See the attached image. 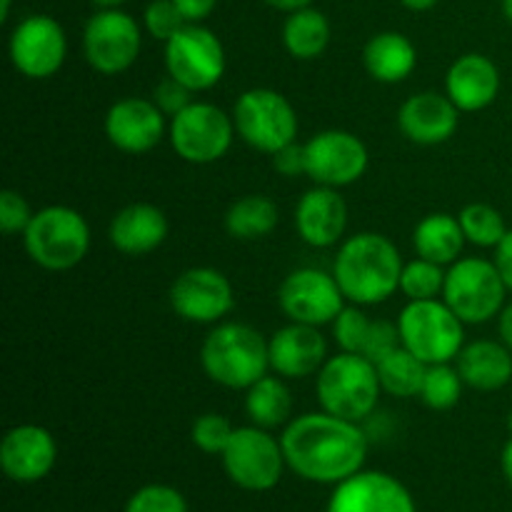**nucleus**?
I'll list each match as a JSON object with an SVG mask.
<instances>
[{
	"mask_svg": "<svg viewBox=\"0 0 512 512\" xmlns=\"http://www.w3.org/2000/svg\"><path fill=\"white\" fill-rule=\"evenodd\" d=\"M495 268H498L500 278H503L505 288L512 290V230L505 233V238L495 245Z\"/></svg>",
	"mask_w": 512,
	"mask_h": 512,
	"instance_id": "nucleus-43",
	"label": "nucleus"
},
{
	"mask_svg": "<svg viewBox=\"0 0 512 512\" xmlns=\"http://www.w3.org/2000/svg\"><path fill=\"white\" fill-rule=\"evenodd\" d=\"M228 478L238 488L250 493H268L280 483L285 470L283 445L268 435V430L250 425V428H235L228 448L220 455Z\"/></svg>",
	"mask_w": 512,
	"mask_h": 512,
	"instance_id": "nucleus-9",
	"label": "nucleus"
},
{
	"mask_svg": "<svg viewBox=\"0 0 512 512\" xmlns=\"http://www.w3.org/2000/svg\"><path fill=\"white\" fill-rule=\"evenodd\" d=\"M403 345L400 340V328L398 325L388 323V320H373V328H370L368 340H365L363 355L370 363L378 365L380 360L388 358L393 350H398Z\"/></svg>",
	"mask_w": 512,
	"mask_h": 512,
	"instance_id": "nucleus-40",
	"label": "nucleus"
},
{
	"mask_svg": "<svg viewBox=\"0 0 512 512\" xmlns=\"http://www.w3.org/2000/svg\"><path fill=\"white\" fill-rule=\"evenodd\" d=\"M125 512H188V500L173 485H145L130 495Z\"/></svg>",
	"mask_w": 512,
	"mask_h": 512,
	"instance_id": "nucleus-35",
	"label": "nucleus"
},
{
	"mask_svg": "<svg viewBox=\"0 0 512 512\" xmlns=\"http://www.w3.org/2000/svg\"><path fill=\"white\" fill-rule=\"evenodd\" d=\"M233 123L240 138L260 153H278L295 143L298 115L283 93L270 88L245 90L233 110Z\"/></svg>",
	"mask_w": 512,
	"mask_h": 512,
	"instance_id": "nucleus-8",
	"label": "nucleus"
},
{
	"mask_svg": "<svg viewBox=\"0 0 512 512\" xmlns=\"http://www.w3.org/2000/svg\"><path fill=\"white\" fill-rule=\"evenodd\" d=\"M68 40L63 25L50 15H30L10 35V60L30 80L58 73L65 63Z\"/></svg>",
	"mask_w": 512,
	"mask_h": 512,
	"instance_id": "nucleus-15",
	"label": "nucleus"
},
{
	"mask_svg": "<svg viewBox=\"0 0 512 512\" xmlns=\"http://www.w3.org/2000/svg\"><path fill=\"white\" fill-rule=\"evenodd\" d=\"M373 320L363 313L360 308H343L338 318L333 320L335 330V343L340 345L343 353L363 355L365 340H368Z\"/></svg>",
	"mask_w": 512,
	"mask_h": 512,
	"instance_id": "nucleus-37",
	"label": "nucleus"
},
{
	"mask_svg": "<svg viewBox=\"0 0 512 512\" xmlns=\"http://www.w3.org/2000/svg\"><path fill=\"white\" fill-rule=\"evenodd\" d=\"M460 395H463V378L455 368H450L448 363L428 365V373H425L423 390H420V398L428 408L433 410H450L458 405Z\"/></svg>",
	"mask_w": 512,
	"mask_h": 512,
	"instance_id": "nucleus-34",
	"label": "nucleus"
},
{
	"mask_svg": "<svg viewBox=\"0 0 512 512\" xmlns=\"http://www.w3.org/2000/svg\"><path fill=\"white\" fill-rule=\"evenodd\" d=\"M500 70L488 55H460L445 75V95L458 105L460 113L483 110L498 98Z\"/></svg>",
	"mask_w": 512,
	"mask_h": 512,
	"instance_id": "nucleus-23",
	"label": "nucleus"
},
{
	"mask_svg": "<svg viewBox=\"0 0 512 512\" xmlns=\"http://www.w3.org/2000/svg\"><path fill=\"white\" fill-rule=\"evenodd\" d=\"M105 135L123 153H150L165 135V115L153 100H118L105 115Z\"/></svg>",
	"mask_w": 512,
	"mask_h": 512,
	"instance_id": "nucleus-19",
	"label": "nucleus"
},
{
	"mask_svg": "<svg viewBox=\"0 0 512 512\" xmlns=\"http://www.w3.org/2000/svg\"><path fill=\"white\" fill-rule=\"evenodd\" d=\"M188 25V20L183 18V13L178 10V5L173 0H153V3L145 8V28L153 35L155 40H163L168 43L178 30H183Z\"/></svg>",
	"mask_w": 512,
	"mask_h": 512,
	"instance_id": "nucleus-38",
	"label": "nucleus"
},
{
	"mask_svg": "<svg viewBox=\"0 0 512 512\" xmlns=\"http://www.w3.org/2000/svg\"><path fill=\"white\" fill-rule=\"evenodd\" d=\"M460 225H463L465 240L478 248H495L508 233L500 210L488 203H470L460 210Z\"/></svg>",
	"mask_w": 512,
	"mask_h": 512,
	"instance_id": "nucleus-32",
	"label": "nucleus"
},
{
	"mask_svg": "<svg viewBox=\"0 0 512 512\" xmlns=\"http://www.w3.org/2000/svg\"><path fill=\"white\" fill-rule=\"evenodd\" d=\"M315 390L325 413L360 423L375 410L383 388L375 363H370L365 355L340 353L325 360L323 368L318 370Z\"/></svg>",
	"mask_w": 512,
	"mask_h": 512,
	"instance_id": "nucleus-4",
	"label": "nucleus"
},
{
	"mask_svg": "<svg viewBox=\"0 0 512 512\" xmlns=\"http://www.w3.org/2000/svg\"><path fill=\"white\" fill-rule=\"evenodd\" d=\"M58 460V445L40 425H15L0 443V468L13 483H38Z\"/></svg>",
	"mask_w": 512,
	"mask_h": 512,
	"instance_id": "nucleus-18",
	"label": "nucleus"
},
{
	"mask_svg": "<svg viewBox=\"0 0 512 512\" xmlns=\"http://www.w3.org/2000/svg\"><path fill=\"white\" fill-rule=\"evenodd\" d=\"M400 3H403L408 10H415V13H423V10L433 8V5L438 3V0H400Z\"/></svg>",
	"mask_w": 512,
	"mask_h": 512,
	"instance_id": "nucleus-48",
	"label": "nucleus"
},
{
	"mask_svg": "<svg viewBox=\"0 0 512 512\" xmlns=\"http://www.w3.org/2000/svg\"><path fill=\"white\" fill-rule=\"evenodd\" d=\"M190 93H193V90L185 88L180 80L170 78V75H168V78L160 80V83L155 85L153 103L158 105L160 110H163V115H170V118H175L180 110H185L190 103H193V100H190Z\"/></svg>",
	"mask_w": 512,
	"mask_h": 512,
	"instance_id": "nucleus-41",
	"label": "nucleus"
},
{
	"mask_svg": "<svg viewBox=\"0 0 512 512\" xmlns=\"http://www.w3.org/2000/svg\"><path fill=\"white\" fill-rule=\"evenodd\" d=\"M270 368L283 378H308L328 360V343L315 325L290 323L270 338Z\"/></svg>",
	"mask_w": 512,
	"mask_h": 512,
	"instance_id": "nucleus-20",
	"label": "nucleus"
},
{
	"mask_svg": "<svg viewBox=\"0 0 512 512\" xmlns=\"http://www.w3.org/2000/svg\"><path fill=\"white\" fill-rule=\"evenodd\" d=\"M368 170V148L348 130H323L305 143V175L325 188H345Z\"/></svg>",
	"mask_w": 512,
	"mask_h": 512,
	"instance_id": "nucleus-13",
	"label": "nucleus"
},
{
	"mask_svg": "<svg viewBox=\"0 0 512 512\" xmlns=\"http://www.w3.org/2000/svg\"><path fill=\"white\" fill-rule=\"evenodd\" d=\"M505 288L493 260L460 258L445 275L443 300L465 325L493 320L505 308Z\"/></svg>",
	"mask_w": 512,
	"mask_h": 512,
	"instance_id": "nucleus-7",
	"label": "nucleus"
},
{
	"mask_svg": "<svg viewBox=\"0 0 512 512\" xmlns=\"http://www.w3.org/2000/svg\"><path fill=\"white\" fill-rule=\"evenodd\" d=\"M30 260L45 270H70L90 250V228L78 210L48 205L38 210L23 233Z\"/></svg>",
	"mask_w": 512,
	"mask_h": 512,
	"instance_id": "nucleus-5",
	"label": "nucleus"
},
{
	"mask_svg": "<svg viewBox=\"0 0 512 512\" xmlns=\"http://www.w3.org/2000/svg\"><path fill=\"white\" fill-rule=\"evenodd\" d=\"M165 68L193 93L210 90L225 73V50L213 30L188 23L165 43Z\"/></svg>",
	"mask_w": 512,
	"mask_h": 512,
	"instance_id": "nucleus-11",
	"label": "nucleus"
},
{
	"mask_svg": "<svg viewBox=\"0 0 512 512\" xmlns=\"http://www.w3.org/2000/svg\"><path fill=\"white\" fill-rule=\"evenodd\" d=\"M348 225V205L335 188L308 190L295 208L298 235L313 248H330L338 243Z\"/></svg>",
	"mask_w": 512,
	"mask_h": 512,
	"instance_id": "nucleus-22",
	"label": "nucleus"
},
{
	"mask_svg": "<svg viewBox=\"0 0 512 512\" xmlns=\"http://www.w3.org/2000/svg\"><path fill=\"white\" fill-rule=\"evenodd\" d=\"M508 428H510V433H512V413H510V418H508Z\"/></svg>",
	"mask_w": 512,
	"mask_h": 512,
	"instance_id": "nucleus-52",
	"label": "nucleus"
},
{
	"mask_svg": "<svg viewBox=\"0 0 512 512\" xmlns=\"http://www.w3.org/2000/svg\"><path fill=\"white\" fill-rule=\"evenodd\" d=\"M235 428L230 425L228 418L218 413H205L195 418L193 428H190V440L198 450L208 455H223L228 448L230 438H233Z\"/></svg>",
	"mask_w": 512,
	"mask_h": 512,
	"instance_id": "nucleus-36",
	"label": "nucleus"
},
{
	"mask_svg": "<svg viewBox=\"0 0 512 512\" xmlns=\"http://www.w3.org/2000/svg\"><path fill=\"white\" fill-rule=\"evenodd\" d=\"M233 118L213 103H190L170 118V145L193 165H208L223 158L233 145Z\"/></svg>",
	"mask_w": 512,
	"mask_h": 512,
	"instance_id": "nucleus-10",
	"label": "nucleus"
},
{
	"mask_svg": "<svg viewBox=\"0 0 512 512\" xmlns=\"http://www.w3.org/2000/svg\"><path fill=\"white\" fill-rule=\"evenodd\" d=\"M140 28L128 13L118 8L98 10L83 33L85 60L100 75H118L128 70L140 55Z\"/></svg>",
	"mask_w": 512,
	"mask_h": 512,
	"instance_id": "nucleus-12",
	"label": "nucleus"
},
{
	"mask_svg": "<svg viewBox=\"0 0 512 512\" xmlns=\"http://www.w3.org/2000/svg\"><path fill=\"white\" fill-rule=\"evenodd\" d=\"M500 335H503V343L512 350V303L505 305L500 313Z\"/></svg>",
	"mask_w": 512,
	"mask_h": 512,
	"instance_id": "nucleus-45",
	"label": "nucleus"
},
{
	"mask_svg": "<svg viewBox=\"0 0 512 512\" xmlns=\"http://www.w3.org/2000/svg\"><path fill=\"white\" fill-rule=\"evenodd\" d=\"M333 275L350 303L378 305L400 290L403 260L385 235L358 233L340 245Z\"/></svg>",
	"mask_w": 512,
	"mask_h": 512,
	"instance_id": "nucleus-2",
	"label": "nucleus"
},
{
	"mask_svg": "<svg viewBox=\"0 0 512 512\" xmlns=\"http://www.w3.org/2000/svg\"><path fill=\"white\" fill-rule=\"evenodd\" d=\"M375 368H378L380 388L385 393L395 395V398H413V395H420L425 373H428V365L418 355L410 353L408 348H403V345L398 350H393L388 358L380 360Z\"/></svg>",
	"mask_w": 512,
	"mask_h": 512,
	"instance_id": "nucleus-31",
	"label": "nucleus"
},
{
	"mask_svg": "<svg viewBox=\"0 0 512 512\" xmlns=\"http://www.w3.org/2000/svg\"><path fill=\"white\" fill-rule=\"evenodd\" d=\"M463 320L448 308V303L435 300H410L398 320L403 348L418 355L425 365L450 363L460 355L465 343Z\"/></svg>",
	"mask_w": 512,
	"mask_h": 512,
	"instance_id": "nucleus-6",
	"label": "nucleus"
},
{
	"mask_svg": "<svg viewBox=\"0 0 512 512\" xmlns=\"http://www.w3.org/2000/svg\"><path fill=\"white\" fill-rule=\"evenodd\" d=\"M325 512H418L410 490L378 470H360L335 485Z\"/></svg>",
	"mask_w": 512,
	"mask_h": 512,
	"instance_id": "nucleus-17",
	"label": "nucleus"
},
{
	"mask_svg": "<svg viewBox=\"0 0 512 512\" xmlns=\"http://www.w3.org/2000/svg\"><path fill=\"white\" fill-rule=\"evenodd\" d=\"M263 3H268L270 8L275 10H285V13H295V10L300 8H308L313 0H263Z\"/></svg>",
	"mask_w": 512,
	"mask_h": 512,
	"instance_id": "nucleus-46",
	"label": "nucleus"
},
{
	"mask_svg": "<svg viewBox=\"0 0 512 512\" xmlns=\"http://www.w3.org/2000/svg\"><path fill=\"white\" fill-rule=\"evenodd\" d=\"M345 295L335 275L315 268L293 270L278 290V303L293 323L325 325L340 315Z\"/></svg>",
	"mask_w": 512,
	"mask_h": 512,
	"instance_id": "nucleus-14",
	"label": "nucleus"
},
{
	"mask_svg": "<svg viewBox=\"0 0 512 512\" xmlns=\"http://www.w3.org/2000/svg\"><path fill=\"white\" fill-rule=\"evenodd\" d=\"M200 363L213 383L230 390H248L268 375L270 350L263 335L250 325L223 323L203 340Z\"/></svg>",
	"mask_w": 512,
	"mask_h": 512,
	"instance_id": "nucleus-3",
	"label": "nucleus"
},
{
	"mask_svg": "<svg viewBox=\"0 0 512 512\" xmlns=\"http://www.w3.org/2000/svg\"><path fill=\"white\" fill-rule=\"evenodd\" d=\"M458 373L465 385L483 393L505 388L512 380V350L495 340H475L460 350Z\"/></svg>",
	"mask_w": 512,
	"mask_h": 512,
	"instance_id": "nucleus-25",
	"label": "nucleus"
},
{
	"mask_svg": "<svg viewBox=\"0 0 512 512\" xmlns=\"http://www.w3.org/2000/svg\"><path fill=\"white\" fill-rule=\"evenodd\" d=\"M245 413L258 428H278L288 423L293 413V398H290L288 385L273 375H263L258 383H253L245 395Z\"/></svg>",
	"mask_w": 512,
	"mask_h": 512,
	"instance_id": "nucleus-29",
	"label": "nucleus"
},
{
	"mask_svg": "<svg viewBox=\"0 0 512 512\" xmlns=\"http://www.w3.org/2000/svg\"><path fill=\"white\" fill-rule=\"evenodd\" d=\"M170 305L188 323H218L235 305L233 285L215 268H190L170 285Z\"/></svg>",
	"mask_w": 512,
	"mask_h": 512,
	"instance_id": "nucleus-16",
	"label": "nucleus"
},
{
	"mask_svg": "<svg viewBox=\"0 0 512 512\" xmlns=\"http://www.w3.org/2000/svg\"><path fill=\"white\" fill-rule=\"evenodd\" d=\"M33 210H30L28 200L23 198L15 190H3L0 193V230L5 235H15V233H25V228L33 220Z\"/></svg>",
	"mask_w": 512,
	"mask_h": 512,
	"instance_id": "nucleus-39",
	"label": "nucleus"
},
{
	"mask_svg": "<svg viewBox=\"0 0 512 512\" xmlns=\"http://www.w3.org/2000/svg\"><path fill=\"white\" fill-rule=\"evenodd\" d=\"M503 13H505V18L512 23V0H503Z\"/></svg>",
	"mask_w": 512,
	"mask_h": 512,
	"instance_id": "nucleus-51",
	"label": "nucleus"
},
{
	"mask_svg": "<svg viewBox=\"0 0 512 512\" xmlns=\"http://www.w3.org/2000/svg\"><path fill=\"white\" fill-rule=\"evenodd\" d=\"M285 463L308 483L338 485L360 473L368 458V438L358 423L330 413H308L283 430Z\"/></svg>",
	"mask_w": 512,
	"mask_h": 512,
	"instance_id": "nucleus-1",
	"label": "nucleus"
},
{
	"mask_svg": "<svg viewBox=\"0 0 512 512\" xmlns=\"http://www.w3.org/2000/svg\"><path fill=\"white\" fill-rule=\"evenodd\" d=\"M173 3L178 5V10L188 23H203L215 10L218 0H173Z\"/></svg>",
	"mask_w": 512,
	"mask_h": 512,
	"instance_id": "nucleus-44",
	"label": "nucleus"
},
{
	"mask_svg": "<svg viewBox=\"0 0 512 512\" xmlns=\"http://www.w3.org/2000/svg\"><path fill=\"white\" fill-rule=\"evenodd\" d=\"M278 205L265 195H245L225 213V230L238 240L268 238L278 225Z\"/></svg>",
	"mask_w": 512,
	"mask_h": 512,
	"instance_id": "nucleus-30",
	"label": "nucleus"
},
{
	"mask_svg": "<svg viewBox=\"0 0 512 512\" xmlns=\"http://www.w3.org/2000/svg\"><path fill=\"white\" fill-rule=\"evenodd\" d=\"M500 468H503L505 480H508L510 488H512V435H510L508 443H505L503 455H500Z\"/></svg>",
	"mask_w": 512,
	"mask_h": 512,
	"instance_id": "nucleus-47",
	"label": "nucleus"
},
{
	"mask_svg": "<svg viewBox=\"0 0 512 512\" xmlns=\"http://www.w3.org/2000/svg\"><path fill=\"white\" fill-rule=\"evenodd\" d=\"M445 270L443 265L433 263V260H410L403 265V275H400V290L408 300H435L445 288Z\"/></svg>",
	"mask_w": 512,
	"mask_h": 512,
	"instance_id": "nucleus-33",
	"label": "nucleus"
},
{
	"mask_svg": "<svg viewBox=\"0 0 512 512\" xmlns=\"http://www.w3.org/2000/svg\"><path fill=\"white\" fill-rule=\"evenodd\" d=\"M283 43L298 60H315L330 43V23L320 10L300 8L288 15L283 25Z\"/></svg>",
	"mask_w": 512,
	"mask_h": 512,
	"instance_id": "nucleus-28",
	"label": "nucleus"
},
{
	"mask_svg": "<svg viewBox=\"0 0 512 512\" xmlns=\"http://www.w3.org/2000/svg\"><path fill=\"white\" fill-rule=\"evenodd\" d=\"M460 110L448 95L418 93L403 103L398 125L408 140L418 145H440L458 130Z\"/></svg>",
	"mask_w": 512,
	"mask_h": 512,
	"instance_id": "nucleus-21",
	"label": "nucleus"
},
{
	"mask_svg": "<svg viewBox=\"0 0 512 512\" xmlns=\"http://www.w3.org/2000/svg\"><path fill=\"white\" fill-rule=\"evenodd\" d=\"M365 70L380 83H400L418 65L415 45L403 33H378L368 40L363 50Z\"/></svg>",
	"mask_w": 512,
	"mask_h": 512,
	"instance_id": "nucleus-26",
	"label": "nucleus"
},
{
	"mask_svg": "<svg viewBox=\"0 0 512 512\" xmlns=\"http://www.w3.org/2000/svg\"><path fill=\"white\" fill-rule=\"evenodd\" d=\"M413 245L418 258L433 260L438 265H453L460 260L465 245L463 225L448 213H430L418 223L413 233Z\"/></svg>",
	"mask_w": 512,
	"mask_h": 512,
	"instance_id": "nucleus-27",
	"label": "nucleus"
},
{
	"mask_svg": "<svg viewBox=\"0 0 512 512\" xmlns=\"http://www.w3.org/2000/svg\"><path fill=\"white\" fill-rule=\"evenodd\" d=\"M168 238V218L150 203H133L110 220V243L125 255H148Z\"/></svg>",
	"mask_w": 512,
	"mask_h": 512,
	"instance_id": "nucleus-24",
	"label": "nucleus"
},
{
	"mask_svg": "<svg viewBox=\"0 0 512 512\" xmlns=\"http://www.w3.org/2000/svg\"><path fill=\"white\" fill-rule=\"evenodd\" d=\"M95 5H98L100 10H108V8H118V5H123L125 0H93Z\"/></svg>",
	"mask_w": 512,
	"mask_h": 512,
	"instance_id": "nucleus-49",
	"label": "nucleus"
},
{
	"mask_svg": "<svg viewBox=\"0 0 512 512\" xmlns=\"http://www.w3.org/2000/svg\"><path fill=\"white\" fill-rule=\"evenodd\" d=\"M8 13H10V0H3V5H0V20H8Z\"/></svg>",
	"mask_w": 512,
	"mask_h": 512,
	"instance_id": "nucleus-50",
	"label": "nucleus"
},
{
	"mask_svg": "<svg viewBox=\"0 0 512 512\" xmlns=\"http://www.w3.org/2000/svg\"><path fill=\"white\" fill-rule=\"evenodd\" d=\"M273 158V168L285 178H295V175L305 173V145L290 143L280 148L278 153L270 155Z\"/></svg>",
	"mask_w": 512,
	"mask_h": 512,
	"instance_id": "nucleus-42",
	"label": "nucleus"
}]
</instances>
